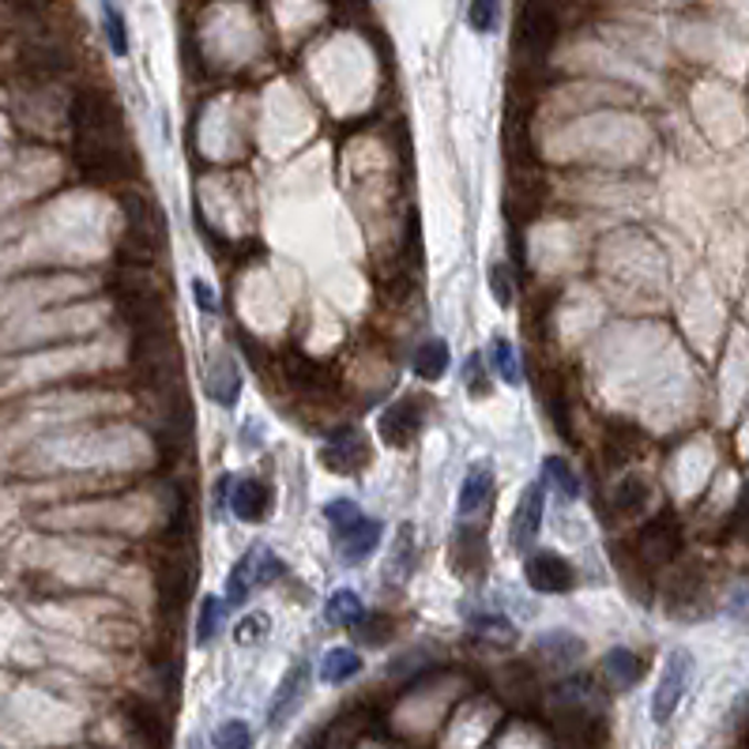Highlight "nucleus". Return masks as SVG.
I'll list each match as a JSON object with an SVG mask.
<instances>
[{
    "instance_id": "cd10ccee",
    "label": "nucleus",
    "mask_w": 749,
    "mask_h": 749,
    "mask_svg": "<svg viewBox=\"0 0 749 749\" xmlns=\"http://www.w3.org/2000/svg\"><path fill=\"white\" fill-rule=\"evenodd\" d=\"M410 561H415V527L404 524V527H399L396 550H392V557H388V577L392 580H407Z\"/></svg>"
},
{
    "instance_id": "393cba45",
    "label": "nucleus",
    "mask_w": 749,
    "mask_h": 749,
    "mask_svg": "<svg viewBox=\"0 0 749 749\" xmlns=\"http://www.w3.org/2000/svg\"><path fill=\"white\" fill-rule=\"evenodd\" d=\"M452 561L460 569H474L482 561V532L474 524H463L452 538Z\"/></svg>"
},
{
    "instance_id": "f3484780",
    "label": "nucleus",
    "mask_w": 749,
    "mask_h": 749,
    "mask_svg": "<svg viewBox=\"0 0 749 749\" xmlns=\"http://www.w3.org/2000/svg\"><path fill=\"white\" fill-rule=\"evenodd\" d=\"M535 652L543 655L550 666H569L577 663L584 655V641H577L573 633H565V629H557V633H543L535 644Z\"/></svg>"
},
{
    "instance_id": "4468645a",
    "label": "nucleus",
    "mask_w": 749,
    "mask_h": 749,
    "mask_svg": "<svg viewBox=\"0 0 749 749\" xmlns=\"http://www.w3.org/2000/svg\"><path fill=\"white\" fill-rule=\"evenodd\" d=\"M641 671H644L641 655H633L629 648H610L607 660H602V678H607L610 689H618V693L641 682Z\"/></svg>"
},
{
    "instance_id": "72a5a7b5",
    "label": "nucleus",
    "mask_w": 749,
    "mask_h": 749,
    "mask_svg": "<svg viewBox=\"0 0 749 749\" xmlns=\"http://www.w3.org/2000/svg\"><path fill=\"white\" fill-rule=\"evenodd\" d=\"M482 370H486V365H482V354H471L468 365H463V385H468L471 396H479V399L490 396V377Z\"/></svg>"
},
{
    "instance_id": "423d86ee",
    "label": "nucleus",
    "mask_w": 749,
    "mask_h": 749,
    "mask_svg": "<svg viewBox=\"0 0 749 749\" xmlns=\"http://www.w3.org/2000/svg\"><path fill=\"white\" fill-rule=\"evenodd\" d=\"M324 463L332 471H340V474H354V471H362L365 463H370V445H365V437L354 426H343V429H335V434L328 437Z\"/></svg>"
},
{
    "instance_id": "c756f323",
    "label": "nucleus",
    "mask_w": 749,
    "mask_h": 749,
    "mask_svg": "<svg viewBox=\"0 0 749 749\" xmlns=\"http://www.w3.org/2000/svg\"><path fill=\"white\" fill-rule=\"evenodd\" d=\"M497 20H501V0H471L468 23L474 26V31L493 34V31H497Z\"/></svg>"
},
{
    "instance_id": "1a4fd4ad",
    "label": "nucleus",
    "mask_w": 749,
    "mask_h": 749,
    "mask_svg": "<svg viewBox=\"0 0 749 749\" xmlns=\"http://www.w3.org/2000/svg\"><path fill=\"white\" fill-rule=\"evenodd\" d=\"M543 516H546L543 486L532 482V486L524 490V497H520L516 513H513V527H509V538H513L516 550H527V546L535 543L538 532H543Z\"/></svg>"
},
{
    "instance_id": "bb28decb",
    "label": "nucleus",
    "mask_w": 749,
    "mask_h": 749,
    "mask_svg": "<svg viewBox=\"0 0 749 749\" xmlns=\"http://www.w3.org/2000/svg\"><path fill=\"white\" fill-rule=\"evenodd\" d=\"M490 362L493 370H497V377L505 381V385H516L520 381V359H516V346L505 340V335H497V340L490 343Z\"/></svg>"
},
{
    "instance_id": "412c9836",
    "label": "nucleus",
    "mask_w": 749,
    "mask_h": 749,
    "mask_svg": "<svg viewBox=\"0 0 749 749\" xmlns=\"http://www.w3.org/2000/svg\"><path fill=\"white\" fill-rule=\"evenodd\" d=\"M359 671H362V660H359V652H351V648H332V652L324 655V663H321V678L328 685L351 682Z\"/></svg>"
},
{
    "instance_id": "f704fd0d",
    "label": "nucleus",
    "mask_w": 749,
    "mask_h": 749,
    "mask_svg": "<svg viewBox=\"0 0 749 749\" xmlns=\"http://www.w3.org/2000/svg\"><path fill=\"white\" fill-rule=\"evenodd\" d=\"M490 287H493V298H497V306H513L516 301V290H513V276H509L505 264H493L490 271Z\"/></svg>"
},
{
    "instance_id": "6ab92c4d",
    "label": "nucleus",
    "mask_w": 749,
    "mask_h": 749,
    "mask_svg": "<svg viewBox=\"0 0 749 749\" xmlns=\"http://www.w3.org/2000/svg\"><path fill=\"white\" fill-rule=\"evenodd\" d=\"M125 207V218H129V231H143V234H154V226H159V212H154V204L148 196H140L136 189H121L117 193Z\"/></svg>"
},
{
    "instance_id": "473e14b6",
    "label": "nucleus",
    "mask_w": 749,
    "mask_h": 749,
    "mask_svg": "<svg viewBox=\"0 0 749 749\" xmlns=\"http://www.w3.org/2000/svg\"><path fill=\"white\" fill-rule=\"evenodd\" d=\"M471 629H474V633H482V641H486V633H490V641H497V644L513 641V625H509L505 618H493V614L471 618Z\"/></svg>"
},
{
    "instance_id": "2eb2a0df",
    "label": "nucleus",
    "mask_w": 749,
    "mask_h": 749,
    "mask_svg": "<svg viewBox=\"0 0 749 749\" xmlns=\"http://www.w3.org/2000/svg\"><path fill=\"white\" fill-rule=\"evenodd\" d=\"M648 501H652V486H648V479H641V474H625L614 486V493H610V509H614L618 516L644 513Z\"/></svg>"
},
{
    "instance_id": "9b49d317",
    "label": "nucleus",
    "mask_w": 749,
    "mask_h": 749,
    "mask_svg": "<svg viewBox=\"0 0 749 749\" xmlns=\"http://www.w3.org/2000/svg\"><path fill=\"white\" fill-rule=\"evenodd\" d=\"M204 385H207V396H212L218 407H234L237 404V392H242V370H237L234 359L226 351L212 354Z\"/></svg>"
},
{
    "instance_id": "5701e85b",
    "label": "nucleus",
    "mask_w": 749,
    "mask_h": 749,
    "mask_svg": "<svg viewBox=\"0 0 749 749\" xmlns=\"http://www.w3.org/2000/svg\"><path fill=\"white\" fill-rule=\"evenodd\" d=\"M415 370H418V377H426V381H441L445 370H449V346L441 340H426L415 354Z\"/></svg>"
},
{
    "instance_id": "c9c22d12",
    "label": "nucleus",
    "mask_w": 749,
    "mask_h": 749,
    "mask_svg": "<svg viewBox=\"0 0 749 749\" xmlns=\"http://www.w3.org/2000/svg\"><path fill=\"white\" fill-rule=\"evenodd\" d=\"M354 633H359V641L362 644H385V636H388V618H381V614H365L359 625H354Z\"/></svg>"
},
{
    "instance_id": "7c9ffc66",
    "label": "nucleus",
    "mask_w": 749,
    "mask_h": 749,
    "mask_svg": "<svg viewBox=\"0 0 749 749\" xmlns=\"http://www.w3.org/2000/svg\"><path fill=\"white\" fill-rule=\"evenodd\" d=\"M215 749H253V730L242 719H226L215 730Z\"/></svg>"
},
{
    "instance_id": "c85d7f7f",
    "label": "nucleus",
    "mask_w": 749,
    "mask_h": 749,
    "mask_svg": "<svg viewBox=\"0 0 749 749\" xmlns=\"http://www.w3.org/2000/svg\"><path fill=\"white\" fill-rule=\"evenodd\" d=\"M103 26H106L109 50H114L117 57H125V53H129V31H125V15L117 12L109 0H103Z\"/></svg>"
},
{
    "instance_id": "a211bd4d",
    "label": "nucleus",
    "mask_w": 749,
    "mask_h": 749,
    "mask_svg": "<svg viewBox=\"0 0 749 749\" xmlns=\"http://www.w3.org/2000/svg\"><path fill=\"white\" fill-rule=\"evenodd\" d=\"M125 268H151L159 260V245H154V234L143 231H125L121 237V249H117Z\"/></svg>"
},
{
    "instance_id": "4be33fe9",
    "label": "nucleus",
    "mask_w": 749,
    "mask_h": 749,
    "mask_svg": "<svg viewBox=\"0 0 749 749\" xmlns=\"http://www.w3.org/2000/svg\"><path fill=\"white\" fill-rule=\"evenodd\" d=\"M554 39V20L546 15V8H527L524 12V26H520V42L527 45V50L543 53L546 45Z\"/></svg>"
},
{
    "instance_id": "20e7f679",
    "label": "nucleus",
    "mask_w": 749,
    "mask_h": 749,
    "mask_svg": "<svg viewBox=\"0 0 749 749\" xmlns=\"http://www.w3.org/2000/svg\"><path fill=\"white\" fill-rule=\"evenodd\" d=\"M524 577H527V584H532L535 591H543V596H561V591H569L573 584H577L573 565L565 561L561 554H554V550H543V554L527 557Z\"/></svg>"
},
{
    "instance_id": "9d476101",
    "label": "nucleus",
    "mask_w": 749,
    "mask_h": 749,
    "mask_svg": "<svg viewBox=\"0 0 749 749\" xmlns=\"http://www.w3.org/2000/svg\"><path fill=\"white\" fill-rule=\"evenodd\" d=\"M418 429H422V407H418V399H399V404H392L385 415H381V437L392 445V449H404L418 437Z\"/></svg>"
},
{
    "instance_id": "7ed1b4c3",
    "label": "nucleus",
    "mask_w": 749,
    "mask_h": 749,
    "mask_svg": "<svg viewBox=\"0 0 749 749\" xmlns=\"http://www.w3.org/2000/svg\"><path fill=\"white\" fill-rule=\"evenodd\" d=\"M689 674H693V655L685 652V648H674V652L666 655L660 685H655V693H652V719L655 724H666V719L678 711L685 689H689Z\"/></svg>"
},
{
    "instance_id": "ddd939ff",
    "label": "nucleus",
    "mask_w": 749,
    "mask_h": 749,
    "mask_svg": "<svg viewBox=\"0 0 749 749\" xmlns=\"http://www.w3.org/2000/svg\"><path fill=\"white\" fill-rule=\"evenodd\" d=\"M271 505V490L264 486L260 479H242L231 490V513L242 520V524H257V520L268 516Z\"/></svg>"
},
{
    "instance_id": "f03ea898",
    "label": "nucleus",
    "mask_w": 749,
    "mask_h": 749,
    "mask_svg": "<svg viewBox=\"0 0 749 749\" xmlns=\"http://www.w3.org/2000/svg\"><path fill=\"white\" fill-rule=\"evenodd\" d=\"M282 573V561L268 546H253L245 557H237V565L231 569V580H226V607H245L249 596L264 584H271Z\"/></svg>"
},
{
    "instance_id": "6e6552de",
    "label": "nucleus",
    "mask_w": 749,
    "mask_h": 749,
    "mask_svg": "<svg viewBox=\"0 0 749 749\" xmlns=\"http://www.w3.org/2000/svg\"><path fill=\"white\" fill-rule=\"evenodd\" d=\"M490 501H493V468L490 463H471V471L463 474V486H460V520L463 524H474L490 513Z\"/></svg>"
},
{
    "instance_id": "0eeeda50",
    "label": "nucleus",
    "mask_w": 749,
    "mask_h": 749,
    "mask_svg": "<svg viewBox=\"0 0 749 749\" xmlns=\"http://www.w3.org/2000/svg\"><path fill=\"white\" fill-rule=\"evenodd\" d=\"M381 535H385L381 520L362 516V520H354L351 527H343V532H332V543H335V554H340L346 565H359L381 546Z\"/></svg>"
},
{
    "instance_id": "f257e3e1",
    "label": "nucleus",
    "mask_w": 749,
    "mask_h": 749,
    "mask_svg": "<svg viewBox=\"0 0 749 749\" xmlns=\"http://www.w3.org/2000/svg\"><path fill=\"white\" fill-rule=\"evenodd\" d=\"M72 125H76V159L79 170L95 181H125L129 173V151H125L121 117L109 106V98L87 95L76 98L72 106Z\"/></svg>"
},
{
    "instance_id": "dca6fc26",
    "label": "nucleus",
    "mask_w": 749,
    "mask_h": 749,
    "mask_svg": "<svg viewBox=\"0 0 749 749\" xmlns=\"http://www.w3.org/2000/svg\"><path fill=\"white\" fill-rule=\"evenodd\" d=\"M282 377L290 381V388H298V392H306V396H317V392H328L332 388V377L321 370L317 362H309V359H287V365H282Z\"/></svg>"
},
{
    "instance_id": "2f4dec72",
    "label": "nucleus",
    "mask_w": 749,
    "mask_h": 749,
    "mask_svg": "<svg viewBox=\"0 0 749 749\" xmlns=\"http://www.w3.org/2000/svg\"><path fill=\"white\" fill-rule=\"evenodd\" d=\"M324 516H328V527H332V532H343V527H351L354 520H362L365 513H362L359 505H354V501L340 497V501H328V505H324Z\"/></svg>"
},
{
    "instance_id": "f8f14e48",
    "label": "nucleus",
    "mask_w": 749,
    "mask_h": 749,
    "mask_svg": "<svg viewBox=\"0 0 749 749\" xmlns=\"http://www.w3.org/2000/svg\"><path fill=\"white\" fill-rule=\"evenodd\" d=\"M636 550L648 565H663L671 561L674 554H678V527L671 524V520H648L641 527V538H636Z\"/></svg>"
},
{
    "instance_id": "4c0bfd02",
    "label": "nucleus",
    "mask_w": 749,
    "mask_h": 749,
    "mask_svg": "<svg viewBox=\"0 0 749 749\" xmlns=\"http://www.w3.org/2000/svg\"><path fill=\"white\" fill-rule=\"evenodd\" d=\"M196 301H200V309H204V313H215V309H218V298L207 290V282H196Z\"/></svg>"
},
{
    "instance_id": "b1692460",
    "label": "nucleus",
    "mask_w": 749,
    "mask_h": 749,
    "mask_svg": "<svg viewBox=\"0 0 749 749\" xmlns=\"http://www.w3.org/2000/svg\"><path fill=\"white\" fill-rule=\"evenodd\" d=\"M226 599H215L207 596L204 602H200V618H196V644H212L218 636V629H223L226 621Z\"/></svg>"
},
{
    "instance_id": "a878e982",
    "label": "nucleus",
    "mask_w": 749,
    "mask_h": 749,
    "mask_svg": "<svg viewBox=\"0 0 749 749\" xmlns=\"http://www.w3.org/2000/svg\"><path fill=\"white\" fill-rule=\"evenodd\" d=\"M543 479H546V486H554L561 497H580V479L573 474V468L561 460V456H546Z\"/></svg>"
},
{
    "instance_id": "aec40b11",
    "label": "nucleus",
    "mask_w": 749,
    "mask_h": 749,
    "mask_svg": "<svg viewBox=\"0 0 749 749\" xmlns=\"http://www.w3.org/2000/svg\"><path fill=\"white\" fill-rule=\"evenodd\" d=\"M370 614V610L362 607V599L354 596V591H335L332 599H328V607H324V618L332 621V625H340V629H354L359 621Z\"/></svg>"
},
{
    "instance_id": "39448f33",
    "label": "nucleus",
    "mask_w": 749,
    "mask_h": 749,
    "mask_svg": "<svg viewBox=\"0 0 749 749\" xmlns=\"http://www.w3.org/2000/svg\"><path fill=\"white\" fill-rule=\"evenodd\" d=\"M309 682H313V671H309L306 660H298L295 666L287 671V678L279 682L276 697H271V708H268V727H287V719L295 716L301 708V700H306L309 693Z\"/></svg>"
},
{
    "instance_id": "e433bc0d",
    "label": "nucleus",
    "mask_w": 749,
    "mask_h": 749,
    "mask_svg": "<svg viewBox=\"0 0 749 749\" xmlns=\"http://www.w3.org/2000/svg\"><path fill=\"white\" fill-rule=\"evenodd\" d=\"M268 629V618L264 614H249L237 625V644H257L260 641V633Z\"/></svg>"
}]
</instances>
